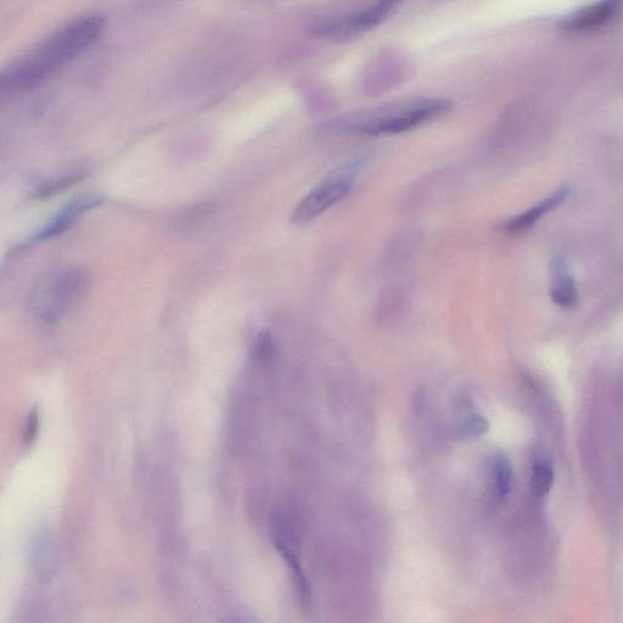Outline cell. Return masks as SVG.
<instances>
[{"label": "cell", "instance_id": "6da1fadb", "mask_svg": "<svg viewBox=\"0 0 623 623\" xmlns=\"http://www.w3.org/2000/svg\"><path fill=\"white\" fill-rule=\"evenodd\" d=\"M105 20L98 15L84 16L60 28L4 72V93H25L41 86L64 66L74 61L98 41Z\"/></svg>", "mask_w": 623, "mask_h": 623}, {"label": "cell", "instance_id": "7a4b0ae2", "mask_svg": "<svg viewBox=\"0 0 623 623\" xmlns=\"http://www.w3.org/2000/svg\"><path fill=\"white\" fill-rule=\"evenodd\" d=\"M452 109L451 101L446 99H415L381 106L373 110L358 112L347 117L339 125L352 132L366 136L398 134L440 119Z\"/></svg>", "mask_w": 623, "mask_h": 623}, {"label": "cell", "instance_id": "3957f363", "mask_svg": "<svg viewBox=\"0 0 623 623\" xmlns=\"http://www.w3.org/2000/svg\"><path fill=\"white\" fill-rule=\"evenodd\" d=\"M89 278L80 268H64L38 280L30 296L31 311L43 322L54 323L75 308L86 295Z\"/></svg>", "mask_w": 623, "mask_h": 623}, {"label": "cell", "instance_id": "277c9868", "mask_svg": "<svg viewBox=\"0 0 623 623\" xmlns=\"http://www.w3.org/2000/svg\"><path fill=\"white\" fill-rule=\"evenodd\" d=\"M362 162L352 161L330 173L322 182H319L299 204L295 206L291 221L296 224H306L350 194Z\"/></svg>", "mask_w": 623, "mask_h": 623}, {"label": "cell", "instance_id": "5b68a950", "mask_svg": "<svg viewBox=\"0 0 623 623\" xmlns=\"http://www.w3.org/2000/svg\"><path fill=\"white\" fill-rule=\"evenodd\" d=\"M402 3L403 0H376L374 4L357 13L322 22L314 27V32L318 36L335 39V41L356 38L392 18L401 8Z\"/></svg>", "mask_w": 623, "mask_h": 623}, {"label": "cell", "instance_id": "8992f818", "mask_svg": "<svg viewBox=\"0 0 623 623\" xmlns=\"http://www.w3.org/2000/svg\"><path fill=\"white\" fill-rule=\"evenodd\" d=\"M622 8L623 0H598L566 16L563 27L576 33L596 31L613 21Z\"/></svg>", "mask_w": 623, "mask_h": 623}, {"label": "cell", "instance_id": "52a82bcc", "mask_svg": "<svg viewBox=\"0 0 623 623\" xmlns=\"http://www.w3.org/2000/svg\"><path fill=\"white\" fill-rule=\"evenodd\" d=\"M570 189L563 187L557 190V192L549 195L548 198L543 199L540 204L531 207L530 210L521 213V215L512 218L508 222L503 224V232L510 235H518L527 232L535 224L541 220L547 213L557 209L568 198Z\"/></svg>", "mask_w": 623, "mask_h": 623}, {"label": "cell", "instance_id": "ba28073f", "mask_svg": "<svg viewBox=\"0 0 623 623\" xmlns=\"http://www.w3.org/2000/svg\"><path fill=\"white\" fill-rule=\"evenodd\" d=\"M101 201H103V198L98 194L77 196L76 199L71 200L69 204H67L64 209L36 235L35 240L49 239L55 237V235L64 233L67 228H70L75 217L98 206Z\"/></svg>", "mask_w": 623, "mask_h": 623}, {"label": "cell", "instance_id": "9c48e42d", "mask_svg": "<svg viewBox=\"0 0 623 623\" xmlns=\"http://www.w3.org/2000/svg\"><path fill=\"white\" fill-rule=\"evenodd\" d=\"M552 285H550V297L554 305L563 310H572L578 303V289L576 280L572 277L568 265L563 258L554 260L552 268Z\"/></svg>", "mask_w": 623, "mask_h": 623}, {"label": "cell", "instance_id": "30bf717a", "mask_svg": "<svg viewBox=\"0 0 623 623\" xmlns=\"http://www.w3.org/2000/svg\"><path fill=\"white\" fill-rule=\"evenodd\" d=\"M275 548L285 560L286 565L290 569L291 578H293L297 596L303 606L311 604V587L308 583L305 572L302 570L299 558L289 544L283 540H275Z\"/></svg>", "mask_w": 623, "mask_h": 623}, {"label": "cell", "instance_id": "8fae6325", "mask_svg": "<svg viewBox=\"0 0 623 623\" xmlns=\"http://www.w3.org/2000/svg\"><path fill=\"white\" fill-rule=\"evenodd\" d=\"M513 465L504 454H496L492 458L490 464V480L493 492L499 501H505L508 498L513 484Z\"/></svg>", "mask_w": 623, "mask_h": 623}, {"label": "cell", "instance_id": "7c38bea8", "mask_svg": "<svg viewBox=\"0 0 623 623\" xmlns=\"http://www.w3.org/2000/svg\"><path fill=\"white\" fill-rule=\"evenodd\" d=\"M553 464L546 458L538 459L532 468L531 490L538 497L547 496L554 484Z\"/></svg>", "mask_w": 623, "mask_h": 623}, {"label": "cell", "instance_id": "4fadbf2b", "mask_svg": "<svg viewBox=\"0 0 623 623\" xmlns=\"http://www.w3.org/2000/svg\"><path fill=\"white\" fill-rule=\"evenodd\" d=\"M488 429H490V423L479 414L469 415L459 425L460 434L463 437H467V439H476V437L484 436Z\"/></svg>", "mask_w": 623, "mask_h": 623}, {"label": "cell", "instance_id": "5bb4252c", "mask_svg": "<svg viewBox=\"0 0 623 623\" xmlns=\"http://www.w3.org/2000/svg\"><path fill=\"white\" fill-rule=\"evenodd\" d=\"M81 176H67L65 178H60L58 181L53 183H48L43 185L42 188H39L36 192L37 199H47L52 198V196L59 194L61 192H65L66 189L74 187L77 182H80Z\"/></svg>", "mask_w": 623, "mask_h": 623}, {"label": "cell", "instance_id": "9a60e30c", "mask_svg": "<svg viewBox=\"0 0 623 623\" xmlns=\"http://www.w3.org/2000/svg\"><path fill=\"white\" fill-rule=\"evenodd\" d=\"M275 353L272 335L268 331L258 334L255 344V356L260 362L271 361Z\"/></svg>", "mask_w": 623, "mask_h": 623}, {"label": "cell", "instance_id": "2e32d148", "mask_svg": "<svg viewBox=\"0 0 623 623\" xmlns=\"http://www.w3.org/2000/svg\"><path fill=\"white\" fill-rule=\"evenodd\" d=\"M39 413L37 408H33L32 412L28 414L27 422L25 426L24 443L26 446H31L36 441L39 430Z\"/></svg>", "mask_w": 623, "mask_h": 623}]
</instances>
